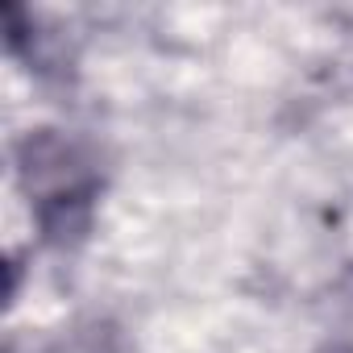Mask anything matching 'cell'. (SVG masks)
I'll return each mask as SVG.
<instances>
[{
  "mask_svg": "<svg viewBox=\"0 0 353 353\" xmlns=\"http://www.w3.org/2000/svg\"><path fill=\"white\" fill-rule=\"evenodd\" d=\"M17 170L42 237L50 245L83 241L100 200V174L88 150L59 129H38L17 145Z\"/></svg>",
  "mask_w": 353,
  "mask_h": 353,
  "instance_id": "cell-1",
  "label": "cell"
},
{
  "mask_svg": "<svg viewBox=\"0 0 353 353\" xmlns=\"http://www.w3.org/2000/svg\"><path fill=\"white\" fill-rule=\"evenodd\" d=\"M316 353H353V345H349V341H328V345H320Z\"/></svg>",
  "mask_w": 353,
  "mask_h": 353,
  "instance_id": "cell-2",
  "label": "cell"
}]
</instances>
